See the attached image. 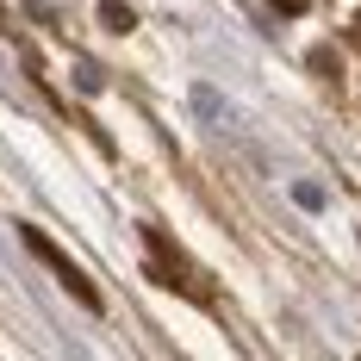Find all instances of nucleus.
Returning a JSON list of instances; mask_svg holds the SVG:
<instances>
[{
	"label": "nucleus",
	"mask_w": 361,
	"mask_h": 361,
	"mask_svg": "<svg viewBox=\"0 0 361 361\" xmlns=\"http://www.w3.org/2000/svg\"><path fill=\"white\" fill-rule=\"evenodd\" d=\"M312 69L330 75V81H343V63H336V50H312Z\"/></svg>",
	"instance_id": "4"
},
{
	"label": "nucleus",
	"mask_w": 361,
	"mask_h": 361,
	"mask_svg": "<svg viewBox=\"0 0 361 361\" xmlns=\"http://www.w3.org/2000/svg\"><path fill=\"white\" fill-rule=\"evenodd\" d=\"M144 250H149V268L162 274V287H175L180 299H193V305H212V281L180 255V243L169 237V231H156V224H144Z\"/></svg>",
	"instance_id": "1"
},
{
	"label": "nucleus",
	"mask_w": 361,
	"mask_h": 361,
	"mask_svg": "<svg viewBox=\"0 0 361 361\" xmlns=\"http://www.w3.org/2000/svg\"><path fill=\"white\" fill-rule=\"evenodd\" d=\"M293 200H299V206H312V212H318V206H324V187H312V180H305V187H293Z\"/></svg>",
	"instance_id": "5"
},
{
	"label": "nucleus",
	"mask_w": 361,
	"mask_h": 361,
	"mask_svg": "<svg viewBox=\"0 0 361 361\" xmlns=\"http://www.w3.org/2000/svg\"><path fill=\"white\" fill-rule=\"evenodd\" d=\"M100 25H106V32H131V25H137V13H131L125 0H100Z\"/></svg>",
	"instance_id": "3"
},
{
	"label": "nucleus",
	"mask_w": 361,
	"mask_h": 361,
	"mask_svg": "<svg viewBox=\"0 0 361 361\" xmlns=\"http://www.w3.org/2000/svg\"><path fill=\"white\" fill-rule=\"evenodd\" d=\"M19 237H25V250H32L37 262H44V268H50V274H56V281L69 287V299H75V305H87V312H106V299H100V287H94V281H87V274H81V268H75V262H69L63 250H56V243H50L44 231H32V224H25Z\"/></svg>",
	"instance_id": "2"
},
{
	"label": "nucleus",
	"mask_w": 361,
	"mask_h": 361,
	"mask_svg": "<svg viewBox=\"0 0 361 361\" xmlns=\"http://www.w3.org/2000/svg\"><path fill=\"white\" fill-rule=\"evenodd\" d=\"M349 37H355V44H361V13H355V25H349Z\"/></svg>",
	"instance_id": "7"
},
{
	"label": "nucleus",
	"mask_w": 361,
	"mask_h": 361,
	"mask_svg": "<svg viewBox=\"0 0 361 361\" xmlns=\"http://www.w3.org/2000/svg\"><path fill=\"white\" fill-rule=\"evenodd\" d=\"M268 6H274V13H281V19H299V13H305V6H312V0H268Z\"/></svg>",
	"instance_id": "6"
}]
</instances>
